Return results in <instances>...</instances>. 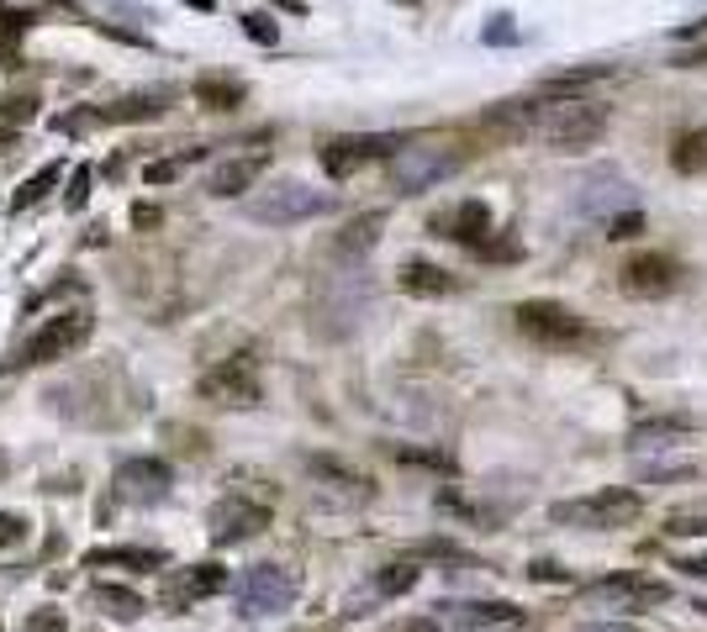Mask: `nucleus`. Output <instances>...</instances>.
<instances>
[{
	"mask_svg": "<svg viewBox=\"0 0 707 632\" xmlns=\"http://www.w3.org/2000/svg\"><path fill=\"white\" fill-rule=\"evenodd\" d=\"M264 175V154H248V158H227V164H217L212 175H206V196H243V190H254V179Z\"/></svg>",
	"mask_w": 707,
	"mask_h": 632,
	"instance_id": "aec40b11",
	"label": "nucleus"
},
{
	"mask_svg": "<svg viewBox=\"0 0 707 632\" xmlns=\"http://www.w3.org/2000/svg\"><path fill=\"white\" fill-rule=\"evenodd\" d=\"M306 470L317 474V480H327V485L348 491V495H370V480H364V474H354L348 464H338V458H306Z\"/></svg>",
	"mask_w": 707,
	"mask_h": 632,
	"instance_id": "bb28decb",
	"label": "nucleus"
},
{
	"mask_svg": "<svg viewBox=\"0 0 707 632\" xmlns=\"http://www.w3.org/2000/svg\"><path fill=\"white\" fill-rule=\"evenodd\" d=\"M576 632H639V628H628V622H587V628H576Z\"/></svg>",
	"mask_w": 707,
	"mask_h": 632,
	"instance_id": "58836bf2",
	"label": "nucleus"
},
{
	"mask_svg": "<svg viewBox=\"0 0 707 632\" xmlns=\"http://www.w3.org/2000/svg\"><path fill=\"white\" fill-rule=\"evenodd\" d=\"M59 179H63V164H42L38 175H32V179H27V185L17 190V196H11V211H27V206H38L48 190H59Z\"/></svg>",
	"mask_w": 707,
	"mask_h": 632,
	"instance_id": "cd10ccee",
	"label": "nucleus"
},
{
	"mask_svg": "<svg viewBox=\"0 0 707 632\" xmlns=\"http://www.w3.org/2000/svg\"><path fill=\"white\" fill-rule=\"evenodd\" d=\"M223 585H227L223 564H190V570L169 574V585H164V606H190V601H202V595H217Z\"/></svg>",
	"mask_w": 707,
	"mask_h": 632,
	"instance_id": "a211bd4d",
	"label": "nucleus"
},
{
	"mask_svg": "<svg viewBox=\"0 0 707 632\" xmlns=\"http://www.w3.org/2000/svg\"><path fill=\"white\" fill-rule=\"evenodd\" d=\"M243 32H248L254 42H275V38H281V27L264 17V11H248V17H243Z\"/></svg>",
	"mask_w": 707,
	"mask_h": 632,
	"instance_id": "c9c22d12",
	"label": "nucleus"
},
{
	"mask_svg": "<svg viewBox=\"0 0 707 632\" xmlns=\"http://www.w3.org/2000/svg\"><path fill=\"white\" fill-rule=\"evenodd\" d=\"M691 433H703L697 416H649V422H639V427L628 433V448H634V454H645V448H676V443Z\"/></svg>",
	"mask_w": 707,
	"mask_h": 632,
	"instance_id": "6ab92c4d",
	"label": "nucleus"
},
{
	"mask_svg": "<svg viewBox=\"0 0 707 632\" xmlns=\"http://www.w3.org/2000/svg\"><path fill=\"white\" fill-rule=\"evenodd\" d=\"M381 227H385V211H364V217H354L344 233H338V243H333L338 258H364L375 243H381Z\"/></svg>",
	"mask_w": 707,
	"mask_h": 632,
	"instance_id": "4be33fe9",
	"label": "nucleus"
},
{
	"mask_svg": "<svg viewBox=\"0 0 707 632\" xmlns=\"http://www.w3.org/2000/svg\"><path fill=\"white\" fill-rule=\"evenodd\" d=\"M169 106H175V85H154V90H132V96L111 100V106H101V111L69 117L63 127L80 132V127H101V121H154V117H164Z\"/></svg>",
	"mask_w": 707,
	"mask_h": 632,
	"instance_id": "2eb2a0df",
	"label": "nucleus"
},
{
	"mask_svg": "<svg viewBox=\"0 0 707 632\" xmlns=\"http://www.w3.org/2000/svg\"><path fill=\"white\" fill-rule=\"evenodd\" d=\"M639 516H645V495L623 491V485H607V491H591V495L549 506V522L581 527V533H618V527H634Z\"/></svg>",
	"mask_w": 707,
	"mask_h": 632,
	"instance_id": "f03ea898",
	"label": "nucleus"
},
{
	"mask_svg": "<svg viewBox=\"0 0 707 632\" xmlns=\"http://www.w3.org/2000/svg\"><path fill=\"white\" fill-rule=\"evenodd\" d=\"M190 158H196V154H185V158H159V164H148V169H143V179H148V185H164V179L180 175Z\"/></svg>",
	"mask_w": 707,
	"mask_h": 632,
	"instance_id": "e433bc0d",
	"label": "nucleus"
},
{
	"mask_svg": "<svg viewBox=\"0 0 707 632\" xmlns=\"http://www.w3.org/2000/svg\"><path fill=\"white\" fill-rule=\"evenodd\" d=\"M21 632H69V622H63L59 606H42V612H32L21 622Z\"/></svg>",
	"mask_w": 707,
	"mask_h": 632,
	"instance_id": "f704fd0d",
	"label": "nucleus"
},
{
	"mask_svg": "<svg viewBox=\"0 0 707 632\" xmlns=\"http://www.w3.org/2000/svg\"><path fill=\"white\" fill-rule=\"evenodd\" d=\"M670 595L666 580H649V574H607V580H597V585H587L581 591V601L587 606H607V612H649V606H660Z\"/></svg>",
	"mask_w": 707,
	"mask_h": 632,
	"instance_id": "9d476101",
	"label": "nucleus"
},
{
	"mask_svg": "<svg viewBox=\"0 0 707 632\" xmlns=\"http://www.w3.org/2000/svg\"><path fill=\"white\" fill-rule=\"evenodd\" d=\"M90 185H96V175H90V164H80V169H75V179H69V196H63V206H69V211H80L85 200H90Z\"/></svg>",
	"mask_w": 707,
	"mask_h": 632,
	"instance_id": "72a5a7b5",
	"label": "nucleus"
},
{
	"mask_svg": "<svg viewBox=\"0 0 707 632\" xmlns=\"http://www.w3.org/2000/svg\"><path fill=\"white\" fill-rule=\"evenodd\" d=\"M248 221H264V227H296V221H312V217H327L333 211V196L327 190H312L302 179H275L248 196Z\"/></svg>",
	"mask_w": 707,
	"mask_h": 632,
	"instance_id": "423d86ee",
	"label": "nucleus"
},
{
	"mask_svg": "<svg viewBox=\"0 0 707 632\" xmlns=\"http://www.w3.org/2000/svg\"><path fill=\"white\" fill-rule=\"evenodd\" d=\"M90 601L106 606V616H117V622H138V616H143V595L127 591V585H96Z\"/></svg>",
	"mask_w": 707,
	"mask_h": 632,
	"instance_id": "a878e982",
	"label": "nucleus"
},
{
	"mask_svg": "<svg viewBox=\"0 0 707 632\" xmlns=\"http://www.w3.org/2000/svg\"><path fill=\"white\" fill-rule=\"evenodd\" d=\"M27 27H32V11H21V6H0V53H11Z\"/></svg>",
	"mask_w": 707,
	"mask_h": 632,
	"instance_id": "7c9ffc66",
	"label": "nucleus"
},
{
	"mask_svg": "<svg viewBox=\"0 0 707 632\" xmlns=\"http://www.w3.org/2000/svg\"><path fill=\"white\" fill-rule=\"evenodd\" d=\"M90 570H164V553L159 549H96L85 553Z\"/></svg>",
	"mask_w": 707,
	"mask_h": 632,
	"instance_id": "5701e85b",
	"label": "nucleus"
},
{
	"mask_svg": "<svg viewBox=\"0 0 707 632\" xmlns=\"http://www.w3.org/2000/svg\"><path fill=\"white\" fill-rule=\"evenodd\" d=\"M670 537H707V512H676L666 522Z\"/></svg>",
	"mask_w": 707,
	"mask_h": 632,
	"instance_id": "2f4dec72",
	"label": "nucleus"
},
{
	"mask_svg": "<svg viewBox=\"0 0 707 632\" xmlns=\"http://www.w3.org/2000/svg\"><path fill=\"white\" fill-rule=\"evenodd\" d=\"M27 533H32V522L21 512H0V549H17V543H27Z\"/></svg>",
	"mask_w": 707,
	"mask_h": 632,
	"instance_id": "473e14b6",
	"label": "nucleus"
},
{
	"mask_svg": "<svg viewBox=\"0 0 707 632\" xmlns=\"http://www.w3.org/2000/svg\"><path fill=\"white\" fill-rule=\"evenodd\" d=\"M512 322L528 343H539L549 354H566V348H587L591 327L581 312H570L566 300H518L512 306Z\"/></svg>",
	"mask_w": 707,
	"mask_h": 632,
	"instance_id": "39448f33",
	"label": "nucleus"
},
{
	"mask_svg": "<svg viewBox=\"0 0 707 632\" xmlns=\"http://www.w3.org/2000/svg\"><path fill=\"white\" fill-rule=\"evenodd\" d=\"M497 121L518 127V132H528V138L549 142V148L576 154V148H591V142L602 138L612 111L597 106L591 96H549V100H512V106L497 111Z\"/></svg>",
	"mask_w": 707,
	"mask_h": 632,
	"instance_id": "f257e3e1",
	"label": "nucleus"
},
{
	"mask_svg": "<svg viewBox=\"0 0 707 632\" xmlns=\"http://www.w3.org/2000/svg\"><path fill=\"white\" fill-rule=\"evenodd\" d=\"M111 491L127 501V506H159L175 491V470L164 458H121L117 474H111Z\"/></svg>",
	"mask_w": 707,
	"mask_h": 632,
	"instance_id": "ddd939ff",
	"label": "nucleus"
},
{
	"mask_svg": "<svg viewBox=\"0 0 707 632\" xmlns=\"http://www.w3.org/2000/svg\"><path fill=\"white\" fill-rule=\"evenodd\" d=\"M402 132H354V138H333L323 148V169L333 179H348L354 169H364L370 158H385V154H396L402 148Z\"/></svg>",
	"mask_w": 707,
	"mask_h": 632,
	"instance_id": "dca6fc26",
	"label": "nucleus"
},
{
	"mask_svg": "<svg viewBox=\"0 0 707 632\" xmlns=\"http://www.w3.org/2000/svg\"><path fill=\"white\" fill-rule=\"evenodd\" d=\"M618 285H623V296H634V300H660L681 285V264L670 254H634L623 264Z\"/></svg>",
	"mask_w": 707,
	"mask_h": 632,
	"instance_id": "f3484780",
	"label": "nucleus"
},
{
	"mask_svg": "<svg viewBox=\"0 0 707 632\" xmlns=\"http://www.w3.org/2000/svg\"><path fill=\"white\" fill-rule=\"evenodd\" d=\"M243 79H227V75H206L196 79V100H202L206 111H233V106H243Z\"/></svg>",
	"mask_w": 707,
	"mask_h": 632,
	"instance_id": "393cba45",
	"label": "nucleus"
},
{
	"mask_svg": "<svg viewBox=\"0 0 707 632\" xmlns=\"http://www.w3.org/2000/svg\"><path fill=\"white\" fill-rule=\"evenodd\" d=\"M202 395L217 401V406H238V412L259 406L264 391H259V364H254V354H233V358H223L217 369H206Z\"/></svg>",
	"mask_w": 707,
	"mask_h": 632,
	"instance_id": "9b49d317",
	"label": "nucleus"
},
{
	"mask_svg": "<svg viewBox=\"0 0 707 632\" xmlns=\"http://www.w3.org/2000/svg\"><path fill=\"white\" fill-rule=\"evenodd\" d=\"M523 606L512 601H439L433 616H423L418 628H465V632H491V628H518Z\"/></svg>",
	"mask_w": 707,
	"mask_h": 632,
	"instance_id": "f8f14e48",
	"label": "nucleus"
},
{
	"mask_svg": "<svg viewBox=\"0 0 707 632\" xmlns=\"http://www.w3.org/2000/svg\"><path fill=\"white\" fill-rule=\"evenodd\" d=\"M418 574H423V570H418V564H406V559H402V564H385V570L375 574V595H406L412 585H418Z\"/></svg>",
	"mask_w": 707,
	"mask_h": 632,
	"instance_id": "c756f323",
	"label": "nucleus"
},
{
	"mask_svg": "<svg viewBox=\"0 0 707 632\" xmlns=\"http://www.w3.org/2000/svg\"><path fill=\"white\" fill-rule=\"evenodd\" d=\"M402 290L406 296H454L460 290V279L449 275V269H439V264H428V258H406L402 264Z\"/></svg>",
	"mask_w": 707,
	"mask_h": 632,
	"instance_id": "412c9836",
	"label": "nucleus"
},
{
	"mask_svg": "<svg viewBox=\"0 0 707 632\" xmlns=\"http://www.w3.org/2000/svg\"><path fill=\"white\" fill-rule=\"evenodd\" d=\"M670 169L676 175H707V127H691L670 142Z\"/></svg>",
	"mask_w": 707,
	"mask_h": 632,
	"instance_id": "b1692460",
	"label": "nucleus"
},
{
	"mask_svg": "<svg viewBox=\"0 0 707 632\" xmlns=\"http://www.w3.org/2000/svg\"><path fill=\"white\" fill-rule=\"evenodd\" d=\"M296 574L281 570V564H254L233 585V601H238V616H281L291 601H296Z\"/></svg>",
	"mask_w": 707,
	"mask_h": 632,
	"instance_id": "6e6552de",
	"label": "nucleus"
},
{
	"mask_svg": "<svg viewBox=\"0 0 707 632\" xmlns=\"http://www.w3.org/2000/svg\"><path fill=\"white\" fill-rule=\"evenodd\" d=\"M90 333H96V316H90V306H75V312L48 316L38 333L17 343V354L6 358V369H38V364H59V358L80 354L85 343H90Z\"/></svg>",
	"mask_w": 707,
	"mask_h": 632,
	"instance_id": "7ed1b4c3",
	"label": "nucleus"
},
{
	"mask_svg": "<svg viewBox=\"0 0 707 632\" xmlns=\"http://www.w3.org/2000/svg\"><path fill=\"white\" fill-rule=\"evenodd\" d=\"M32 117H38V96H6L0 100V138H11Z\"/></svg>",
	"mask_w": 707,
	"mask_h": 632,
	"instance_id": "c85d7f7f",
	"label": "nucleus"
},
{
	"mask_svg": "<svg viewBox=\"0 0 707 632\" xmlns=\"http://www.w3.org/2000/svg\"><path fill=\"white\" fill-rule=\"evenodd\" d=\"M433 233H444L449 243H460L481 258H512V243H497V221H491L485 200H460L454 211L433 217Z\"/></svg>",
	"mask_w": 707,
	"mask_h": 632,
	"instance_id": "0eeeda50",
	"label": "nucleus"
},
{
	"mask_svg": "<svg viewBox=\"0 0 707 632\" xmlns=\"http://www.w3.org/2000/svg\"><path fill=\"white\" fill-rule=\"evenodd\" d=\"M264 527H269V506H259V501H243V495H227V501H217V506H212V516H206V533H212V543H217V549L248 543V537H259Z\"/></svg>",
	"mask_w": 707,
	"mask_h": 632,
	"instance_id": "4468645a",
	"label": "nucleus"
},
{
	"mask_svg": "<svg viewBox=\"0 0 707 632\" xmlns=\"http://www.w3.org/2000/svg\"><path fill=\"white\" fill-rule=\"evenodd\" d=\"M681 570H687V574H697V580H707V559H687Z\"/></svg>",
	"mask_w": 707,
	"mask_h": 632,
	"instance_id": "a19ab883",
	"label": "nucleus"
},
{
	"mask_svg": "<svg viewBox=\"0 0 707 632\" xmlns=\"http://www.w3.org/2000/svg\"><path fill=\"white\" fill-rule=\"evenodd\" d=\"M190 6H202V11H206V6H217V0H190Z\"/></svg>",
	"mask_w": 707,
	"mask_h": 632,
	"instance_id": "79ce46f5",
	"label": "nucleus"
},
{
	"mask_svg": "<svg viewBox=\"0 0 707 632\" xmlns=\"http://www.w3.org/2000/svg\"><path fill=\"white\" fill-rule=\"evenodd\" d=\"M485 42H512V27H507V17H497V27L485 32Z\"/></svg>",
	"mask_w": 707,
	"mask_h": 632,
	"instance_id": "ea45409f",
	"label": "nucleus"
},
{
	"mask_svg": "<svg viewBox=\"0 0 707 632\" xmlns=\"http://www.w3.org/2000/svg\"><path fill=\"white\" fill-rule=\"evenodd\" d=\"M576 211L591 221H602V227H612L618 217L639 211V196H634L628 175H618V169H591V175L576 185Z\"/></svg>",
	"mask_w": 707,
	"mask_h": 632,
	"instance_id": "1a4fd4ad",
	"label": "nucleus"
},
{
	"mask_svg": "<svg viewBox=\"0 0 707 632\" xmlns=\"http://www.w3.org/2000/svg\"><path fill=\"white\" fill-rule=\"evenodd\" d=\"M639 227H645V217H639V211H628V217H618L612 227H607V237H634Z\"/></svg>",
	"mask_w": 707,
	"mask_h": 632,
	"instance_id": "4c0bfd02",
	"label": "nucleus"
},
{
	"mask_svg": "<svg viewBox=\"0 0 707 632\" xmlns=\"http://www.w3.org/2000/svg\"><path fill=\"white\" fill-rule=\"evenodd\" d=\"M465 154L449 148V142H412L406 138L396 154H391V190L396 196H423V190H439L444 179L460 175Z\"/></svg>",
	"mask_w": 707,
	"mask_h": 632,
	"instance_id": "20e7f679",
	"label": "nucleus"
}]
</instances>
